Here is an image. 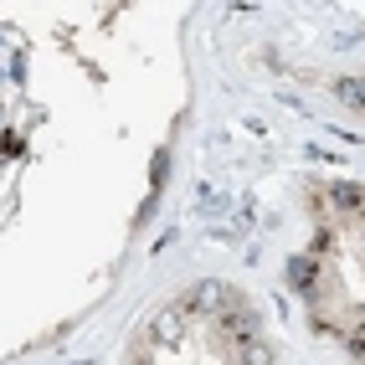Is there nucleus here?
<instances>
[{"instance_id": "6", "label": "nucleus", "mask_w": 365, "mask_h": 365, "mask_svg": "<svg viewBox=\"0 0 365 365\" xmlns=\"http://www.w3.org/2000/svg\"><path fill=\"white\" fill-rule=\"evenodd\" d=\"M222 206H227V196H222V190H216V185H201V190H196V211H201V216L222 211Z\"/></svg>"}, {"instance_id": "7", "label": "nucleus", "mask_w": 365, "mask_h": 365, "mask_svg": "<svg viewBox=\"0 0 365 365\" xmlns=\"http://www.w3.org/2000/svg\"><path fill=\"white\" fill-rule=\"evenodd\" d=\"M334 93H339V98H345L350 108H360V103H365V88H360V78H339V83H334Z\"/></svg>"}, {"instance_id": "3", "label": "nucleus", "mask_w": 365, "mask_h": 365, "mask_svg": "<svg viewBox=\"0 0 365 365\" xmlns=\"http://www.w3.org/2000/svg\"><path fill=\"white\" fill-rule=\"evenodd\" d=\"M222 334L237 339V345H242V339H252L257 334V314L252 309H222Z\"/></svg>"}, {"instance_id": "8", "label": "nucleus", "mask_w": 365, "mask_h": 365, "mask_svg": "<svg viewBox=\"0 0 365 365\" xmlns=\"http://www.w3.org/2000/svg\"><path fill=\"white\" fill-rule=\"evenodd\" d=\"M334 206H345V211H360V185H334Z\"/></svg>"}, {"instance_id": "4", "label": "nucleus", "mask_w": 365, "mask_h": 365, "mask_svg": "<svg viewBox=\"0 0 365 365\" xmlns=\"http://www.w3.org/2000/svg\"><path fill=\"white\" fill-rule=\"evenodd\" d=\"M288 288H314V257H288Z\"/></svg>"}, {"instance_id": "2", "label": "nucleus", "mask_w": 365, "mask_h": 365, "mask_svg": "<svg viewBox=\"0 0 365 365\" xmlns=\"http://www.w3.org/2000/svg\"><path fill=\"white\" fill-rule=\"evenodd\" d=\"M150 334L160 339V345H175V339L185 334V304H170V309H160V314H155V324H150Z\"/></svg>"}, {"instance_id": "5", "label": "nucleus", "mask_w": 365, "mask_h": 365, "mask_svg": "<svg viewBox=\"0 0 365 365\" xmlns=\"http://www.w3.org/2000/svg\"><path fill=\"white\" fill-rule=\"evenodd\" d=\"M242 365H273V350H267L257 334H252V339H242Z\"/></svg>"}, {"instance_id": "1", "label": "nucleus", "mask_w": 365, "mask_h": 365, "mask_svg": "<svg viewBox=\"0 0 365 365\" xmlns=\"http://www.w3.org/2000/svg\"><path fill=\"white\" fill-rule=\"evenodd\" d=\"M232 304V294H227V283H216V278H206V283H196L190 288V304L185 309H196V314H222Z\"/></svg>"}]
</instances>
